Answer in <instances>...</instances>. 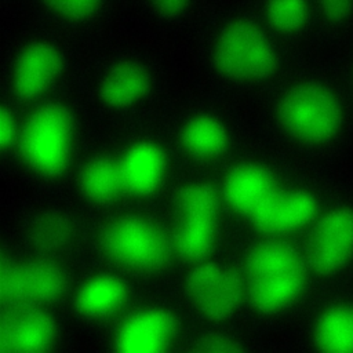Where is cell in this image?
<instances>
[{"instance_id":"cell-1","label":"cell","mask_w":353,"mask_h":353,"mask_svg":"<svg viewBox=\"0 0 353 353\" xmlns=\"http://www.w3.org/2000/svg\"><path fill=\"white\" fill-rule=\"evenodd\" d=\"M192 34L210 66L228 80L261 81L279 68V39L248 0H214Z\"/></svg>"},{"instance_id":"cell-2","label":"cell","mask_w":353,"mask_h":353,"mask_svg":"<svg viewBox=\"0 0 353 353\" xmlns=\"http://www.w3.org/2000/svg\"><path fill=\"white\" fill-rule=\"evenodd\" d=\"M247 291L252 306L276 313L291 305L305 284V270L296 251L283 241H263L247 258Z\"/></svg>"},{"instance_id":"cell-3","label":"cell","mask_w":353,"mask_h":353,"mask_svg":"<svg viewBox=\"0 0 353 353\" xmlns=\"http://www.w3.org/2000/svg\"><path fill=\"white\" fill-rule=\"evenodd\" d=\"M22 17L76 37L112 33L128 22L125 0H22Z\"/></svg>"},{"instance_id":"cell-4","label":"cell","mask_w":353,"mask_h":353,"mask_svg":"<svg viewBox=\"0 0 353 353\" xmlns=\"http://www.w3.org/2000/svg\"><path fill=\"white\" fill-rule=\"evenodd\" d=\"M279 114L291 135L310 143L331 139L342 121L336 97L317 83H302L292 87L283 97Z\"/></svg>"},{"instance_id":"cell-5","label":"cell","mask_w":353,"mask_h":353,"mask_svg":"<svg viewBox=\"0 0 353 353\" xmlns=\"http://www.w3.org/2000/svg\"><path fill=\"white\" fill-rule=\"evenodd\" d=\"M73 120L61 105L39 108L21 134V150L26 163L46 175L62 172L69 161Z\"/></svg>"},{"instance_id":"cell-6","label":"cell","mask_w":353,"mask_h":353,"mask_svg":"<svg viewBox=\"0 0 353 353\" xmlns=\"http://www.w3.org/2000/svg\"><path fill=\"white\" fill-rule=\"evenodd\" d=\"M102 247L116 262L138 270L157 269L170 255L164 233L141 216H123L109 223L102 233Z\"/></svg>"},{"instance_id":"cell-7","label":"cell","mask_w":353,"mask_h":353,"mask_svg":"<svg viewBox=\"0 0 353 353\" xmlns=\"http://www.w3.org/2000/svg\"><path fill=\"white\" fill-rule=\"evenodd\" d=\"M66 285L58 265L47 259H36L25 265L1 261L0 295L4 302H50L61 296Z\"/></svg>"},{"instance_id":"cell-8","label":"cell","mask_w":353,"mask_h":353,"mask_svg":"<svg viewBox=\"0 0 353 353\" xmlns=\"http://www.w3.org/2000/svg\"><path fill=\"white\" fill-rule=\"evenodd\" d=\"M186 290L207 319L223 320L237 309L243 296V281L234 270L207 262L189 273Z\"/></svg>"},{"instance_id":"cell-9","label":"cell","mask_w":353,"mask_h":353,"mask_svg":"<svg viewBox=\"0 0 353 353\" xmlns=\"http://www.w3.org/2000/svg\"><path fill=\"white\" fill-rule=\"evenodd\" d=\"M214 0H125L128 22L154 36L192 34Z\"/></svg>"},{"instance_id":"cell-10","label":"cell","mask_w":353,"mask_h":353,"mask_svg":"<svg viewBox=\"0 0 353 353\" xmlns=\"http://www.w3.org/2000/svg\"><path fill=\"white\" fill-rule=\"evenodd\" d=\"M353 255V211L335 208L317 222L310 244L309 261L320 273H332Z\"/></svg>"},{"instance_id":"cell-11","label":"cell","mask_w":353,"mask_h":353,"mask_svg":"<svg viewBox=\"0 0 353 353\" xmlns=\"http://www.w3.org/2000/svg\"><path fill=\"white\" fill-rule=\"evenodd\" d=\"M176 332L175 317L159 307L142 309L128 316L117 328L114 346L121 353H160Z\"/></svg>"},{"instance_id":"cell-12","label":"cell","mask_w":353,"mask_h":353,"mask_svg":"<svg viewBox=\"0 0 353 353\" xmlns=\"http://www.w3.org/2000/svg\"><path fill=\"white\" fill-rule=\"evenodd\" d=\"M150 83L149 63L135 52H120L106 65L99 94L108 105L123 108L139 101L148 92Z\"/></svg>"},{"instance_id":"cell-13","label":"cell","mask_w":353,"mask_h":353,"mask_svg":"<svg viewBox=\"0 0 353 353\" xmlns=\"http://www.w3.org/2000/svg\"><path fill=\"white\" fill-rule=\"evenodd\" d=\"M55 339L52 319L37 309H25L6 316L0 325L1 353H39Z\"/></svg>"},{"instance_id":"cell-14","label":"cell","mask_w":353,"mask_h":353,"mask_svg":"<svg viewBox=\"0 0 353 353\" xmlns=\"http://www.w3.org/2000/svg\"><path fill=\"white\" fill-rule=\"evenodd\" d=\"M317 212L314 197L306 192H276L251 219L266 233H288L307 225Z\"/></svg>"},{"instance_id":"cell-15","label":"cell","mask_w":353,"mask_h":353,"mask_svg":"<svg viewBox=\"0 0 353 353\" xmlns=\"http://www.w3.org/2000/svg\"><path fill=\"white\" fill-rule=\"evenodd\" d=\"M276 182L270 172L256 164H240L226 176L223 197L237 212L252 215L274 193Z\"/></svg>"},{"instance_id":"cell-16","label":"cell","mask_w":353,"mask_h":353,"mask_svg":"<svg viewBox=\"0 0 353 353\" xmlns=\"http://www.w3.org/2000/svg\"><path fill=\"white\" fill-rule=\"evenodd\" d=\"M124 189L134 194L153 193L165 172V159L161 149L150 142L132 145L119 163Z\"/></svg>"},{"instance_id":"cell-17","label":"cell","mask_w":353,"mask_h":353,"mask_svg":"<svg viewBox=\"0 0 353 353\" xmlns=\"http://www.w3.org/2000/svg\"><path fill=\"white\" fill-rule=\"evenodd\" d=\"M265 26L280 40L305 32L312 19V0H248Z\"/></svg>"},{"instance_id":"cell-18","label":"cell","mask_w":353,"mask_h":353,"mask_svg":"<svg viewBox=\"0 0 353 353\" xmlns=\"http://www.w3.org/2000/svg\"><path fill=\"white\" fill-rule=\"evenodd\" d=\"M127 299L125 284L112 274H99L85 281L76 294V307L88 317L116 313Z\"/></svg>"},{"instance_id":"cell-19","label":"cell","mask_w":353,"mask_h":353,"mask_svg":"<svg viewBox=\"0 0 353 353\" xmlns=\"http://www.w3.org/2000/svg\"><path fill=\"white\" fill-rule=\"evenodd\" d=\"M314 342L330 353H353V307L334 306L325 310L314 327Z\"/></svg>"},{"instance_id":"cell-20","label":"cell","mask_w":353,"mask_h":353,"mask_svg":"<svg viewBox=\"0 0 353 353\" xmlns=\"http://www.w3.org/2000/svg\"><path fill=\"white\" fill-rule=\"evenodd\" d=\"M182 221L175 234L178 254L188 261H200L211 250L215 236V215L181 214Z\"/></svg>"},{"instance_id":"cell-21","label":"cell","mask_w":353,"mask_h":353,"mask_svg":"<svg viewBox=\"0 0 353 353\" xmlns=\"http://www.w3.org/2000/svg\"><path fill=\"white\" fill-rule=\"evenodd\" d=\"M80 186L92 201L106 203L113 200L124 189L119 163L105 157L88 161L80 174Z\"/></svg>"},{"instance_id":"cell-22","label":"cell","mask_w":353,"mask_h":353,"mask_svg":"<svg viewBox=\"0 0 353 353\" xmlns=\"http://www.w3.org/2000/svg\"><path fill=\"white\" fill-rule=\"evenodd\" d=\"M182 142L188 152L197 157L208 159L221 154L228 145L225 127L214 117L199 116L183 128Z\"/></svg>"},{"instance_id":"cell-23","label":"cell","mask_w":353,"mask_h":353,"mask_svg":"<svg viewBox=\"0 0 353 353\" xmlns=\"http://www.w3.org/2000/svg\"><path fill=\"white\" fill-rule=\"evenodd\" d=\"M72 236V222L57 212L41 215L32 228V240L41 250H59L70 241Z\"/></svg>"},{"instance_id":"cell-24","label":"cell","mask_w":353,"mask_h":353,"mask_svg":"<svg viewBox=\"0 0 353 353\" xmlns=\"http://www.w3.org/2000/svg\"><path fill=\"white\" fill-rule=\"evenodd\" d=\"M176 205L181 214L201 212L215 215L218 210V194L208 183H189L179 190Z\"/></svg>"},{"instance_id":"cell-25","label":"cell","mask_w":353,"mask_h":353,"mask_svg":"<svg viewBox=\"0 0 353 353\" xmlns=\"http://www.w3.org/2000/svg\"><path fill=\"white\" fill-rule=\"evenodd\" d=\"M320 14L331 22H341L347 18L353 8V0H314Z\"/></svg>"},{"instance_id":"cell-26","label":"cell","mask_w":353,"mask_h":353,"mask_svg":"<svg viewBox=\"0 0 353 353\" xmlns=\"http://www.w3.org/2000/svg\"><path fill=\"white\" fill-rule=\"evenodd\" d=\"M196 349L201 352H211V353H232V352H239L241 347L237 345L234 339L226 335L212 334L197 341Z\"/></svg>"},{"instance_id":"cell-27","label":"cell","mask_w":353,"mask_h":353,"mask_svg":"<svg viewBox=\"0 0 353 353\" xmlns=\"http://www.w3.org/2000/svg\"><path fill=\"white\" fill-rule=\"evenodd\" d=\"M17 137V124L14 116L7 110L3 109L0 113V145L1 148L11 146Z\"/></svg>"},{"instance_id":"cell-28","label":"cell","mask_w":353,"mask_h":353,"mask_svg":"<svg viewBox=\"0 0 353 353\" xmlns=\"http://www.w3.org/2000/svg\"><path fill=\"white\" fill-rule=\"evenodd\" d=\"M22 0H0V15L1 19L8 22L19 17Z\"/></svg>"}]
</instances>
